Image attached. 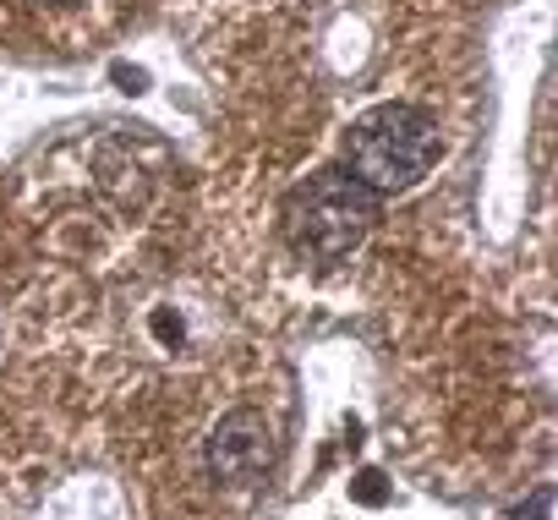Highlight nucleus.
Returning a JSON list of instances; mask_svg holds the SVG:
<instances>
[{
    "mask_svg": "<svg viewBox=\"0 0 558 520\" xmlns=\"http://www.w3.org/2000/svg\"><path fill=\"white\" fill-rule=\"evenodd\" d=\"M378 219V192H367L351 170H318L286 197V241L307 264L351 257Z\"/></svg>",
    "mask_w": 558,
    "mask_h": 520,
    "instance_id": "nucleus-1",
    "label": "nucleus"
},
{
    "mask_svg": "<svg viewBox=\"0 0 558 520\" xmlns=\"http://www.w3.org/2000/svg\"><path fill=\"white\" fill-rule=\"evenodd\" d=\"M438 121L416 105H378L351 126L345 143V170L367 192H405L438 165Z\"/></svg>",
    "mask_w": 558,
    "mask_h": 520,
    "instance_id": "nucleus-2",
    "label": "nucleus"
},
{
    "mask_svg": "<svg viewBox=\"0 0 558 520\" xmlns=\"http://www.w3.org/2000/svg\"><path fill=\"white\" fill-rule=\"evenodd\" d=\"M274 455H279L274 427H268V416L252 411V406L225 411V416L214 422V433H208V471H214V482H225V487H252V482H263V476L274 471Z\"/></svg>",
    "mask_w": 558,
    "mask_h": 520,
    "instance_id": "nucleus-3",
    "label": "nucleus"
},
{
    "mask_svg": "<svg viewBox=\"0 0 558 520\" xmlns=\"http://www.w3.org/2000/svg\"><path fill=\"white\" fill-rule=\"evenodd\" d=\"M351 498H356V504H367V509H378V504L389 498L384 471H373V465H367V471H356V476H351Z\"/></svg>",
    "mask_w": 558,
    "mask_h": 520,
    "instance_id": "nucleus-4",
    "label": "nucleus"
},
{
    "mask_svg": "<svg viewBox=\"0 0 558 520\" xmlns=\"http://www.w3.org/2000/svg\"><path fill=\"white\" fill-rule=\"evenodd\" d=\"M148 324H154V335H159V340H170V346H175V340L186 335V329H181V318H175V313H165V307H159V313H154Z\"/></svg>",
    "mask_w": 558,
    "mask_h": 520,
    "instance_id": "nucleus-5",
    "label": "nucleus"
}]
</instances>
